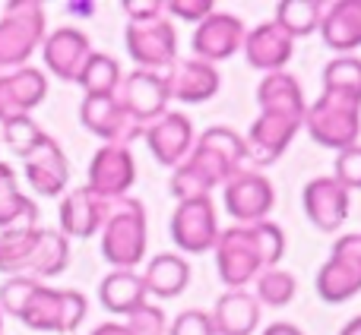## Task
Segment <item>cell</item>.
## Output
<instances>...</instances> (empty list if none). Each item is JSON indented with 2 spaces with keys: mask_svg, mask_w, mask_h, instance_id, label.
I'll return each mask as SVG.
<instances>
[{
  "mask_svg": "<svg viewBox=\"0 0 361 335\" xmlns=\"http://www.w3.org/2000/svg\"><path fill=\"white\" fill-rule=\"evenodd\" d=\"M260 335H305L295 323H269Z\"/></svg>",
  "mask_w": 361,
  "mask_h": 335,
  "instance_id": "7dc6e473",
  "label": "cell"
},
{
  "mask_svg": "<svg viewBox=\"0 0 361 335\" xmlns=\"http://www.w3.org/2000/svg\"><path fill=\"white\" fill-rule=\"evenodd\" d=\"M336 184H343L345 190H361V143L349 146V149L336 152V162H333V174Z\"/></svg>",
  "mask_w": 361,
  "mask_h": 335,
  "instance_id": "60d3db41",
  "label": "cell"
},
{
  "mask_svg": "<svg viewBox=\"0 0 361 335\" xmlns=\"http://www.w3.org/2000/svg\"><path fill=\"white\" fill-rule=\"evenodd\" d=\"M99 234H102V256L111 263V269L140 266V260L146 256V244H149L146 206L130 196L111 203Z\"/></svg>",
  "mask_w": 361,
  "mask_h": 335,
  "instance_id": "6da1fadb",
  "label": "cell"
},
{
  "mask_svg": "<svg viewBox=\"0 0 361 335\" xmlns=\"http://www.w3.org/2000/svg\"><path fill=\"white\" fill-rule=\"evenodd\" d=\"M301 199H305V212L311 218V225L326 231V234L339 231L343 222L349 218V190L343 184H336L333 177L307 180Z\"/></svg>",
  "mask_w": 361,
  "mask_h": 335,
  "instance_id": "d6986e66",
  "label": "cell"
},
{
  "mask_svg": "<svg viewBox=\"0 0 361 335\" xmlns=\"http://www.w3.org/2000/svg\"><path fill=\"white\" fill-rule=\"evenodd\" d=\"M247 228H250V234H254L260 266L276 269L279 260L286 256V231H282L276 222H269V218H263V222H257V225H247Z\"/></svg>",
  "mask_w": 361,
  "mask_h": 335,
  "instance_id": "74e56055",
  "label": "cell"
},
{
  "mask_svg": "<svg viewBox=\"0 0 361 335\" xmlns=\"http://www.w3.org/2000/svg\"><path fill=\"white\" fill-rule=\"evenodd\" d=\"M127 335H169V317L159 304H143L124 323Z\"/></svg>",
  "mask_w": 361,
  "mask_h": 335,
  "instance_id": "ab89813d",
  "label": "cell"
},
{
  "mask_svg": "<svg viewBox=\"0 0 361 335\" xmlns=\"http://www.w3.org/2000/svg\"><path fill=\"white\" fill-rule=\"evenodd\" d=\"M89 335H127V329H124V323H102Z\"/></svg>",
  "mask_w": 361,
  "mask_h": 335,
  "instance_id": "c3c4849f",
  "label": "cell"
},
{
  "mask_svg": "<svg viewBox=\"0 0 361 335\" xmlns=\"http://www.w3.org/2000/svg\"><path fill=\"white\" fill-rule=\"evenodd\" d=\"M19 323H25L32 332H61V288L38 285L19 313Z\"/></svg>",
  "mask_w": 361,
  "mask_h": 335,
  "instance_id": "1f68e13d",
  "label": "cell"
},
{
  "mask_svg": "<svg viewBox=\"0 0 361 335\" xmlns=\"http://www.w3.org/2000/svg\"><path fill=\"white\" fill-rule=\"evenodd\" d=\"M317 294L326 304H345L361 294V234H343L317 272Z\"/></svg>",
  "mask_w": 361,
  "mask_h": 335,
  "instance_id": "277c9868",
  "label": "cell"
},
{
  "mask_svg": "<svg viewBox=\"0 0 361 335\" xmlns=\"http://www.w3.org/2000/svg\"><path fill=\"white\" fill-rule=\"evenodd\" d=\"M212 250H216V272L222 285H228V291H244V285H254V279L263 272L247 225H231L228 231H219Z\"/></svg>",
  "mask_w": 361,
  "mask_h": 335,
  "instance_id": "5b68a950",
  "label": "cell"
},
{
  "mask_svg": "<svg viewBox=\"0 0 361 335\" xmlns=\"http://www.w3.org/2000/svg\"><path fill=\"white\" fill-rule=\"evenodd\" d=\"M38 237H42V228L0 231V272H4L6 279L29 272V263L38 247Z\"/></svg>",
  "mask_w": 361,
  "mask_h": 335,
  "instance_id": "f546056e",
  "label": "cell"
},
{
  "mask_svg": "<svg viewBox=\"0 0 361 335\" xmlns=\"http://www.w3.org/2000/svg\"><path fill=\"white\" fill-rule=\"evenodd\" d=\"M0 335H4V313H0Z\"/></svg>",
  "mask_w": 361,
  "mask_h": 335,
  "instance_id": "816d5d0a",
  "label": "cell"
},
{
  "mask_svg": "<svg viewBox=\"0 0 361 335\" xmlns=\"http://www.w3.org/2000/svg\"><path fill=\"white\" fill-rule=\"evenodd\" d=\"M324 92L361 105V57H333L324 67Z\"/></svg>",
  "mask_w": 361,
  "mask_h": 335,
  "instance_id": "e575fe53",
  "label": "cell"
},
{
  "mask_svg": "<svg viewBox=\"0 0 361 335\" xmlns=\"http://www.w3.org/2000/svg\"><path fill=\"white\" fill-rule=\"evenodd\" d=\"M4 95L10 114H32V108H38L48 95V76L32 63L10 70V73H4Z\"/></svg>",
  "mask_w": 361,
  "mask_h": 335,
  "instance_id": "4316f807",
  "label": "cell"
},
{
  "mask_svg": "<svg viewBox=\"0 0 361 335\" xmlns=\"http://www.w3.org/2000/svg\"><path fill=\"white\" fill-rule=\"evenodd\" d=\"M169 335H216L209 310H184L175 323L169 326Z\"/></svg>",
  "mask_w": 361,
  "mask_h": 335,
  "instance_id": "ee69618b",
  "label": "cell"
},
{
  "mask_svg": "<svg viewBox=\"0 0 361 335\" xmlns=\"http://www.w3.org/2000/svg\"><path fill=\"white\" fill-rule=\"evenodd\" d=\"M244 35H247V25L241 23V16L216 10L212 16H206L203 23L197 25V32H193V38H190L193 57L216 67V63L228 61V57H235L238 51H241Z\"/></svg>",
  "mask_w": 361,
  "mask_h": 335,
  "instance_id": "7c38bea8",
  "label": "cell"
},
{
  "mask_svg": "<svg viewBox=\"0 0 361 335\" xmlns=\"http://www.w3.org/2000/svg\"><path fill=\"white\" fill-rule=\"evenodd\" d=\"M301 130V120L286 118V114H269L260 111L257 120L250 124L244 146H247V158L254 165H273L276 158L286 156V149L295 143Z\"/></svg>",
  "mask_w": 361,
  "mask_h": 335,
  "instance_id": "e0dca14e",
  "label": "cell"
},
{
  "mask_svg": "<svg viewBox=\"0 0 361 335\" xmlns=\"http://www.w3.org/2000/svg\"><path fill=\"white\" fill-rule=\"evenodd\" d=\"M216 335H254L260 326V304L250 291H225L209 310Z\"/></svg>",
  "mask_w": 361,
  "mask_h": 335,
  "instance_id": "cb8c5ba5",
  "label": "cell"
},
{
  "mask_svg": "<svg viewBox=\"0 0 361 335\" xmlns=\"http://www.w3.org/2000/svg\"><path fill=\"white\" fill-rule=\"evenodd\" d=\"M143 285L149 298L171 301L190 285V263L180 253H159L146 263Z\"/></svg>",
  "mask_w": 361,
  "mask_h": 335,
  "instance_id": "484cf974",
  "label": "cell"
},
{
  "mask_svg": "<svg viewBox=\"0 0 361 335\" xmlns=\"http://www.w3.org/2000/svg\"><path fill=\"white\" fill-rule=\"evenodd\" d=\"M48 35L44 4L38 0H10L0 16V70L10 73L29 63V57L42 48Z\"/></svg>",
  "mask_w": 361,
  "mask_h": 335,
  "instance_id": "7a4b0ae2",
  "label": "cell"
},
{
  "mask_svg": "<svg viewBox=\"0 0 361 335\" xmlns=\"http://www.w3.org/2000/svg\"><path fill=\"white\" fill-rule=\"evenodd\" d=\"M311 139L324 149L343 152L349 146L358 143L361 133V105L352 99H343V95L333 92H320V99L314 105H307L305 120H301Z\"/></svg>",
  "mask_w": 361,
  "mask_h": 335,
  "instance_id": "3957f363",
  "label": "cell"
},
{
  "mask_svg": "<svg viewBox=\"0 0 361 335\" xmlns=\"http://www.w3.org/2000/svg\"><path fill=\"white\" fill-rule=\"evenodd\" d=\"M38 51H42V61L51 76H57L61 82H76L86 57L92 54V42L76 25H61V29L44 35Z\"/></svg>",
  "mask_w": 361,
  "mask_h": 335,
  "instance_id": "2e32d148",
  "label": "cell"
},
{
  "mask_svg": "<svg viewBox=\"0 0 361 335\" xmlns=\"http://www.w3.org/2000/svg\"><path fill=\"white\" fill-rule=\"evenodd\" d=\"M42 285L38 279H32V275H10V279L0 285V313H6V317H16L23 313V307L29 304L32 291Z\"/></svg>",
  "mask_w": 361,
  "mask_h": 335,
  "instance_id": "f35d334b",
  "label": "cell"
},
{
  "mask_svg": "<svg viewBox=\"0 0 361 335\" xmlns=\"http://www.w3.org/2000/svg\"><path fill=\"white\" fill-rule=\"evenodd\" d=\"M231 174H235V168L228 162H222L216 152H209L200 143H193L190 156H187L178 168H171L169 190L178 203H184V199H200V196H209L216 187H222Z\"/></svg>",
  "mask_w": 361,
  "mask_h": 335,
  "instance_id": "ba28073f",
  "label": "cell"
},
{
  "mask_svg": "<svg viewBox=\"0 0 361 335\" xmlns=\"http://www.w3.org/2000/svg\"><path fill=\"white\" fill-rule=\"evenodd\" d=\"M165 89H169V99L180 101V105H203V101L216 99L219 89H222V76L212 63H203L197 57H187L178 61L165 70Z\"/></svg>",
  "mask_w": 361,
  "mask_h": 335,
  "instance_id": "9a60e30c",
  "label": "cell"
},
{
  "mask_svg": "<svg viewBox=\"0 0 361 335\" xmlns=\"http://www.w3.org/2000/svg\"><path fill=\"white\" fill-rule=\"evenodd\" d=\"M13 190H19V184H16V171H13L6 162H0V199L6 196V193H13Z\"/></svg>",
  "mask_w": 361,
  "mask_h": 335,
  "instance_id": "bcb514c9",
  "label": "cell"
},
{
  "mask_svg": "<svg viewBox=\"0 0 361 335\" xmlns=\"http://www.w3.org/2000/svg\"><path fill=\"white\" fill-rule=\"evenodd\" d=\"M23 168H25V180L32 184L35 193H42V196H63L67 193L70 162L54 137L44 133L42 143L23 156Z\"/></svg>",
  "mask_w": 361,
  "mask_h": 335,
  "instance_id": "ac0fdd59",
  "label": "cell"
},
{
  "mask_svg": "<svg viewBox=\"0 0 361 335\" xmlns=\"http://www.w3.org/2000/svg\"><path fill=\"white\" fill-rule=\"evenodd\" d=\"M80 120L89 133L105 139V146H127L130 139L143 137V127L127 118L114 95H82Z\"/></svg>",
  "mask_w": 361,
  "mask_h": 335,
  "instance_id": "5bb4252c",
  "label": "cell"
},
{
  "mask_svg": "<svg viewBox=\"0 0 361 335\" xmlns=\"http://www.w3.org/2000/svg\"><path fill=\"white\" fill-rule=\"evenodd\" d=\"M108 209L111 203L99 199L89 187H73V190L63 193L61 209H57V218H61V234L67 237H92L102 231L108 218Z\"/></svg>",
  "mask_w": 361,
  "mask_h": 335,
  "instance_id": "ffe728a7",
  "label": "cell"
},
{
  "mask_svg": "<svg viewBox=\"0 0 361 335\" xmlns=\"http://www.w3.org/2000/svg\"><path fill=\"white\" fill-rule=\"evenodd\" d=\"M118 105L124 108V114L140 127H149L152 120H159L162 114H169V89H165V76L152 73V70H133L121 80L118 92H114Z\"/></svg>",
  "mask_w": 361,
  "mask_h": 335,
  "instance_id": "30bf717a",
  "label": "cell"
},
{
  "mask_svg": "<svg viewBox=\"0 0 361 335\" xmlns=\"http://www.w3.org/2000/svg\"><path fill=\"white\" fill-rule=\"evenodd\" d=\"M42 137H44V130L32 120V114H10L6 120H0V139H4L19 158L35 149V146L42 143Z\"/></svg>",
  "mask_w": 361,
  "mask_h": 335,
  "instance_id": "d590c367",
  "label": "cell"
},
{
  "mask_svg": "<svg viewBox=\"0 0 361 335\" xmlns=\"http://www.w3.org/2000/svg\"><path fill=\"white\" fill-rule=\"evenodd\" d=\"M257 105H260V111L286 114V118H295V120H305V111H307L305 89L286 70L263 73L260 86H257Z\"/></svg>",
  "mask_w": 361,
  "mask_h": 335,
  "instance_id": "603a6c76",
  "label": "cell"
},
{
  "mask_svg": "<svg viewBox=\"0 0 361 335\" xmlns=\"http://www.w3.org/2000/svg\"><path fill=\"white\" fill-rule=\"evenodd\" d=\"M197 143L203 149L216 152L222 162H228L235 171H241V165L247 162V146H244V137L231 127H222V124H212L206 127L203 133H197Z\"/></svg>",
  "mask_w": 361,
  "mask_h": 335,
  "instance_id": "836d02e7",
  "label": "cell"
},
{
  "mask_svg": "<svg viewBox=\"0 0 361 335\" xmlns=\"http://www.w3.org/2000/svg\"><path fill=\"white\" fill-rule=\"evenodd\" d=\"M295 294H298V282H295L292 272H286V269H263L260 275L254 279V298L260 307H288L295 301Z\"/></svg>",
  "mask_w": 361,
  "mask_h": 335,
  "instance_id": "d6a6232c",
  "label": "cell"
},
{
  "mask_svg": "<svg viewBox=\"0 0 361 335\" xmlns=\"http://www.w3.org/2000/svg\"><path fill=\"white\" fill-rule=\"evenodd\" d=\"M99 301L114 317H130L133 310L149 304V294H146L140 272H133V269H111L99 285Z\"/></svg>",
  "mask_w": 361,
  "mask_h": 335,
  "instance_id": "d4e9b609",
  "label": "cell"
},
{
  "mask_svg": "<svg viewBox=\"0 0 361 335\" xmlns=\"http://www.w3.org/2000/svg\"><path fill=\"white\" fill-rule=\"evenodd\" d=\"M241 51H244V57H247V63L254 70L279 73V70H286V63L292 61L295 42L273 23V19H269V23H260V25H254V29H247Z\"/></svg>",
  "mask_w": 361,
  "mask_h": 335,
  "instance_id": "44dd1931",
  "label": "cell"
},
{
  "mask_svg": "<svg viewBox=\"0 0 361 335\" xmlns=\"http://www.w3.org/2000/svg\"><path fill=\"white\" fill-rule=\"evenodd\" d=\"M320 16H324L320 0H282V4H276L273 23L295 42V38L314 35L320 29Z\"/></svg>",
  "mask_w": 361,
  "mask_h": 335,
  "instance_id": "4dcf8cb0",
  "label": "cell"
},
{
  "mask_svg": "<svg viewBox=\"0 0 361 335\" xmlns=\"http://www.w3.org/2000/svg\"><path fill=\"white\" fill-rule=\"evenodd\" d=\"M86 298H82V291H76V288H61V335H70L76 332L82 326V320H86Z\"/></svg>",
  "mask_w": 361,
  "mask_h": 335,
  "instance_id": "b9f144b4",
  "label": "cell"
},
{
  "mask_svg": "<svg viewBox=\"0 0 361 335\" xmlns=\"http://www.w3.org/2000/svg\"><path fill=\"white\" fill-rule=\"evenodd\" d=\"M320 38L326 48L349 54L361 48V0H333L324 4L320 16Z\"/></svg>",
  "mask_w": 361,
  "mask_h": 335,
  "instance_id": "7402d4cb",
  "label": "cell"
},
{
  "mask_svg": "<svg viewBox=\"0 0 361 335\" xmlns=\"http://www.w3.org/2000/svg\"><path fill=\"white\" fill-rule=\"evenodd\" d=\"M124 13L130 23H152V19L165 16V4L162 0H124Z\"/></svg>",
  "mask_w": 361,
  "mask_h": 335,
  "instance_id": "f6af8a7d",
  "label": "cell"
},
{
  "mask_svg": "<svg viewBox=\"0 0 361 335\" xmlns=\"http://www.w3.org/2000/svg\"><path fill=\"white\" fill-rule=\"evenodd\" d=\"M165 13L175 19H184V23L200 25L206 16L216 13V0H162Z\"/></svg>",
  "mask_w": 361,
  "mask_h": 335,
  "instance_id": "7bdbcfd3",
  "label": "cell"
},
{
  "mask_svg": "<svg viewBox=\"0 0 361 335\" xmlns=\"http://www.w3.org/2000/svg\"><path fill=\"white\" fill-rule=\"evenodd\" d=\"M137 184V162L130 146H102L89 162L86 187L105 203H118Z\"/></svg>",
  "mask_w": 361,
  "mask_h": 335,
  "instance_id": "8fae6325",
  "label": "cell"
},
{
  "mask_svg": "<svg viewBox=\"0 0 361 335\" xmlns=\"http://www.w3.org/2000/svg\"><path fill=\"white\" fill-rule=\"evenodd\" d=\"M127 54L137 61V70H169L178 61V32L169 16L152 23H127Z\"/></svg>",
  "mask_w": 361,
  "mask_h": 335,
  "instance_id": "9c48e42d",
  "label": "cell"
},
{
  "mask_svg": "<svg viewBox=\"0 0 361 335\" xmlns=\"http://www.w3.org/2000/svg\"><path fill=\"white\" fill-rule=\"evenodd\" d=\"M143 139L159 165L178 168L190 156L193 143H197V130H193V120L184 111H169L159 120H152L149 127H143Z\"/></svg>",
  "mask_w": 361,
  "mask_h": 335,
  "instance_id": "4fadbf2b",
  "label": "cell"
},
{
  "mask_svg": "<svg viewBox=\"0 0 361 335\" xmlns=\"http://www.w3.org/2000/svg\"><path fill=\"white\" fill-rule=\"evenodd\" d=\"M67 266H70V241L61 231L42 228V237H38V247L32 253L29 272L25 275L44 282V279H57L61 272H67Z\"/></svg>",
  "mask_w": 361,
  "mask_h": 335,
  "instance_id": "83f0119b",
  "label": "cell"
},
{
  "mask_svg": "<svg viewBox=\"0 0 361 335\" xmlns=\"http://www.w3.org/2000/svg\"><path fill=\"white\" fill-rule=\"evenodd\" d=\"M10 118V108H6V95H4V70H0V120Z\"/></svg>",
  "mask_w": 361,
  "mask_h": 335,
  "instance_id": "f907efd6",
  "label": "cell"
},
{
  "mask_svg": "<svg viewBox=\"0 0 361 335\" xmlns=\"http://www.w3.org/2000/svg\"><path fill=\"white\" fill-rule=\"evenodd\" d=\"M339 335H361V313H358V317H352L349 323L339 329Z\"/></svg>",
  "mask_w": 361,
  "mask_h": 335,
  "instance_id": "681fc988",
  "label": "cell"
},
{
  "mask_svg": "<svg viewBox=\"0 0 361 335\" xmlns=\"http://www.w3.org/2000/svg\"><path fill=\"white\" fill-rule=\"evenodd\" d=\"M38 228V206L23 190H13L0 199V231Z\"/></svg>",
  "mask_w": 361,
  "mask_h": 335,
  "instance_id": "8d00e7d4",
  "label": "cell"
},
{
  "mask_svg": "<svg viewBox=\"0 0 361 335\" xmlns=\"http://www.w3.org/2000/svg\"><path fill=\"white\" fill-rule=\"evenodd\" d=\"M222 203L235 225H257L269 218V209L276 206V187L260 171H235L222 184Z\"/></svg>",
  "mask_w": 361,
  "mask_h": 335,
  "instance_id": "8992f818",
  "label": "cell"
},
{
  "mask_svg": "<svg viewBox=\"0 0 361 335\" xmlns=\"http://www.w3.org/2000/svg\"><path fill=\"white\" fill-rule=\"evenodd\" d=\"M121 80H124L121 63L111 54H105V51H92L86 57V63H82L80 76H76V86L86 95H114Z\"/></svg>",
  "mask_w": 361,
  "mask_h": 335,
  "instance_id": "f1b7e54d",
  "label": "cell"
},
{
  "mask_svg": "<svg viewBox=\"0 0 361 335\" xmlns=\"http://www.w3.org/2000/svg\"><path fill=\"white\" fill-rule=\"evenodd\" d=\"M219 215H216V203L212 196H200V199H184L175 206L171 215V241L178 244L180 253L187 256H200L209 253L219 241Z\"/></svg>",
  "mask_w": 361,
  "mask_h": 335,
  "instance_id": "52a82bcc",
  "label": "cell"
}]
</instances>
